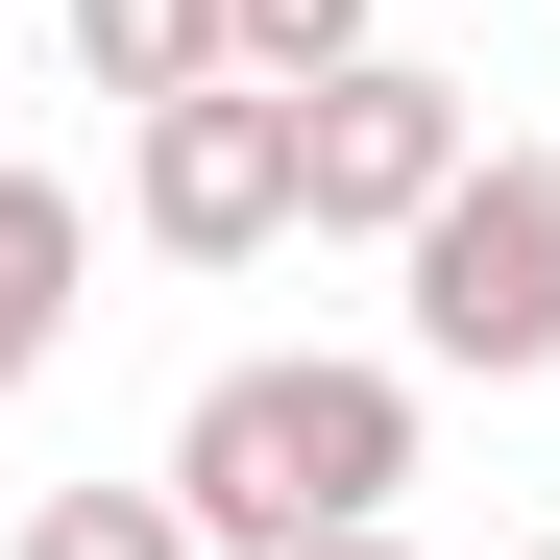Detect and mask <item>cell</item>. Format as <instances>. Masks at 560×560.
Listing matches in <instances>:
<instances>
[{"mask_svg":"<svg viewBox=\"0 0 560 560\" xmlns=\"http://www.w3.org/2000/svg\"><path fill=\"white\" fill-rule=\"evenodd\" d=\"M463 73H415V49H341V73H293V244H415L439 196H463Z\"/></svg>","mask_w":560,"mask_h":560,"instance_id":"obj_3","label":"cell"},{"mask_svg":"<svg viewBox=\"0 0 560 560\" xmlns=\"http://www.w3.org/2000/svg\"><path fill=\"white\" fill-rule=\"evenodd\" d=\"M293 560H415V536H390V512H341V536H293Z\"/></svg>","mask_w":560,"mask_h":560,"instance_id":"obj_9","label":"cell"},{"mask_svg":"<svg viewBox=\"0 0 560 560\" xmlns=\"http://www.w3.org/2000/svg\"><path fill=\"white\" fill-rule=\"evenodd\" d=\"M73 73H98V98H196V73H220V0H73Z\"/></svg>","mask_w":560,"mask_h":560,"instance_id":"obj_6","label":"cell"},{"mask_svg":"<svg viewBox=\"0 0 560 560\" xmlns=\"http://www.w3.org/2000/svg\"><path fill=\"white\" fill-rule=\"evenodd\" d=\"M122 220H147L171 268H268V244H293V98H268V73H196V98H147Z\"/></svg>","mask_w":560,"mask_h":560,"instance_id":"obj_4","label":"cell"},{"mask_svg":"<svg viewBox=\"0 0 560 560\" xmlns=\"http://www.w3.org/2000/svg\"><path fill=\"white\" fill-rule=\"evenodd\" d=\"M536 560H560V536H536Z\"/></svg>","mask_w":560,"mask_h":560,"instance_id":"obj_10","label":"cell"},{"mask_svg":"<svg viewBox=\"0 0 560 560\" xmlns=\"http://www.w3.org/2000/svg\"><path fill=\"white\" fill-rule=\"evenodd\" d=\"M73 268H98V220H73L49 171H0V390H25V365L73 341Z\"/></svg>","mask_w":560,"mask_h":560,"instance_id":"obj_5","label":"cell"},{"mask_svg":"<svg viewBox=\"0 0 560 560\" xmlns=\"http://www.w3.org/2000/svg\"><path fill=\"white\" fill-rule=\"evenodd\" d=\"M25 560H196V512H171V488H49Z\"/></svg>","mask_w":560,"mask_h":560,"instance_id":"obj_8","label":"cell"},{"mask_svg":"<svg viewBox=\"0 0 560 560\" xmlns=\"http://www.w3.org/2000/svg\"><path fill=\"white\" fill-rule=\"evenodd\" d=\"M147 488L196 512V560H293V536H341V512H390V488H415V365H341V341L220 365V390L171 415Z\"/></svg>","mask_w":560,"mask_h":560,"instance_id":"obj_1","label":"cell"},{"mask_svg":"<svg viewBox=\"0 0 560 560\" xmlns=\"http://www.w3.org/2000/svg\"><path fill=\"white\" fill-rule=\"evenodd\" d=\"M390 268H415V365L536 390V365H560V147H463V196H439Z\"/></svg>","mask_w":560,"mask_h":560,"instance_id":"obj_2","label":"cell"},{"mask_svg":"<svg viewBox=\"0 0 560 560\" xmlns=\"http://www.w3.org/2000/svg\"><path fill=\"white\" fill-rule=\"evenodd\" d=\"M341 49H390V0H220V73H268V98L341 73Z\"/></svg>","mask_w":560,"mask_h":560,"instance_id":"obj_7","label":"cell"}]
</instances>
